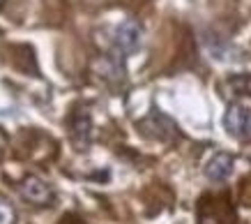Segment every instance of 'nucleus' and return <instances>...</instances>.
I'll list each match as a JSON object with an SVG mask.
<instances>
[{"mask_svg": "<svg viewBox=\"0 0 251 224\" xmlns=\"http://www.w3.org/2000/svg\"><path fill=\"white\" fill-rule=\"evenodd\" d=\"M141 37H143V30H141V26L136 21H125L115 28V49L120 51V54H134L138 51L141 47Z\"/></svg>", "mask_w": 251, "mask_h": 224, "instance_id": "f03ea898", "label": "nucleus"}, {"mask_svg": "<svg viewBox=\"0 0 251 224\" xmlns=\"http://www.w3.org/2000/svg\"><path fill=\"white\" fill-rule=\"evenodd\" d=\"M74 141H76V146L83 150V148H88V143H90L92 139V123H90V116L88 113H81V116L74 120Z\"/></svg>", "mask_w": 251, "mask_h": 224, "instance_id": "39448f33", "label": "nucleus"}, {"mask_svg": "<svg viewBox=\"0 0 251 224\" xmlns=\"http://www.w3.org/2000/svg\"><path fill=\"white\" fill-rule=\"evenodd\" d=\"M0 224H16V210L7 199H0Z\"/></svg>", "mask_w": 251, "mask_h": 224, "instance_id": "0eeeda50", "label": "nucleus"}, {"mask_svg": "<svg viewBox=\"0 0 251 224\" xmlns=\"http://www.w3.org/2000/svg\"><path fill=\"white\" fill-rule=\"evenodd\" d=\"M228 88L235 95L251 97V74H237V77H230L228 79Z\"/></svg>", "mask_w": 251, "mask_h": 224, "instance_id": "423d86ee", "label": "nucleus"}, {"mask_svg": "<svg viewBox=\"0 0 251 224\" xmlns=\"http://www.w3.org/2000/svg\"><path fill=\"white\" fill-rule=\"evenodd\" d=\"M233 173V157L228 153H214L205 164V176L210 180H226Z\"/></svg>", "mask_w": 251, "mask_h": 224, "instance_id": "20e7f679", "label": "nucleus"}, {"mask_svg": "<svg viewBox=\"0 0 251 224\" xmlns=\"http://www.w3.org/2000/svg\"><path fill=\"white\" fill-rule=\"evenodd\" d=\"M224 127L230 137L240 141H251V107L230 104L224 116Z\"/></svg>", "mask_w": 251, "mask_h": 224, "instance_id": "f257e3e1", "label": "nucleus"}, {"mask_svg": "<svg viewBox=\"0 0 251 224\" xmlns=\"http://www.w3.org/2000/svg\"><path fill=\"white\" fill-rule=\"evenodd\" d=\"M21 196L25 201H30L32 206H49L51 201H53V190L49 183H44L42 178L37 176H28L23 180L21 185Z\"/></svg>", "mask_w": 251, "mask_h": 224, "instance_id": "7ed1b4c3", "label": "nucleus"}]
</instances>
